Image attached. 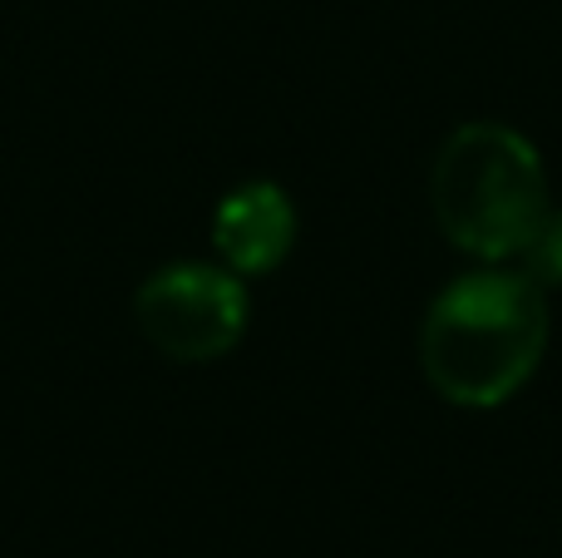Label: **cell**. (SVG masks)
<instances>
[{"mask_svg":"<svg viewBox=\"0 0 562 558\" xmlns=\"http://www.w3.org/2000/svg\"><path fill=\"white\" fill-rule=\"evenodd\" d=\"M548 351V297L528 272L488 267L449 282L419 326V361L449 405L494 411L533 381Z\"/></svg>","mask_w":562,"mask_h":558,"instance_id":"obj_1","label":"cell"},{"mask_svg":"<svg viewBox=\"0 0 562 558\" xmlns=\"http://www.w3.org/2000/svg\"><path fill=\"white\" fill-rule=\"evenodd\" d=\"M435 223L459 253L498 267L524 257L548 217V174L518 129L479 119L439 144L429 168Z\"/></svg>","mask_w":562,"mask_h":558,"instance_id":"obj_2","label":"cell"},{"mask_svg":"<svg viewBox=\"0 0 562 558\" xmlns=\"http://www.w3.org/2000/svg\"><path fill=\"white\" fill-rule=\"evenodd\" d=\"M247 287L233 267L173 263L158 267L134 297V322L158 356L183 366H207L227 356L247 332Z\"/></svg>","mask_w":562,"mask_h":558,"instance_id":"obj_3","label":"cell"},{"mask_svg":"<svg viewBox=\"0 0 562 558\" xmlns=\"http://www.w3.org/2000/svg\"><path fill=\"white\" fill-rule=\"evenodd\" d=\"M296 243V208L272 178L233 188L213 213V247L237 277L272 272Z\"/></svg>","mask_w":562,"mask_h":558,"instance_id":"obj_4","label":"cell"},{"mask_svg":"<svg viewBox=\"0 0 562 558\" xmlns=\"http://www.w3.org/2000/svg\"><path fill=\"white\" fill-rule=\"evenodd\" d=\"M524 272L538 287H562V213H548L533 243L524 247Z\"/></svg>","mask_w":562,"mask_h":558,"instance_id":"obj_5","label":"cell"}]
</instances>
